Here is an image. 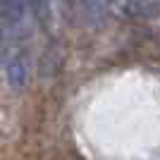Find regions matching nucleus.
<instances>
[{
    "mask_svg": "<svg viewBox=\"0 0 160 160\" xmlns=\"http://www.w3.org/2000/svg\"><path fill=\"white\" fill-rule=\"evenodd\" d=\"M33 0H0V12L5 17L7 27L24 29L31 19Z\"/></svg>",
    "mask_w": 160,
    "mask_h": 160,
    "instance_id": "obj_1",
    "label": "nucleus"
},
{
    "mask_svg": "<svg viewBox=\"0 0 160 160\" xmlns=\"http://www.w3.org/2000/svg\"><path fill=\"white\" fill-rule=\"evenodd\" d=\"M7 77H10V84L12 86H24L27 84V65L22 60H14L12 65H10V69H7Z\"/></svg>",
    "mask_w": 160,
    "mask_h": 160,
    "instance_id": "obj_2",
    "label": "nucleus"
},
{
    "mask_svg": "<svg viewBox=\"0 0 160 160\" xmlns=\"http://www.w3.org/2000/svg\"><path fill=\"white\" fill-rule=\"evenodd\" d=\"M5 31H7V22H5V17H2V12H0V48L5 43Z\"/></svg>",
    "mask_w": 160,
    "mask_h": 160,
    "instance_id": "obj_3",
    "label": "nucleus"
},
{
    "mask_svg": "<svg viewBox=\"0 0 160 160\" xmlns=\"http://www.w3.org/2000/svg\"><path fill=\"white\" fill-rule=\"evenodd\" d=\"M84 2H86L88 7H100L103 5V0H84Z\"/></svg>",
    "mask_w": 160,
    "mask_h": 160,
    "instance_id": "obj_4",
    "label": "nucleus"
}]
</instances>
